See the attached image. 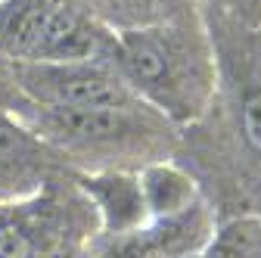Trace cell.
I'll return each instance as SVG.
<instances>
[{
    "instance_id": "6da1fadb",
    "label": "cell",
    "mask_w": 261,
    "mask_h": 258,
    "mask_svg": "<svg viewBox=\"0 0 261 258\" xmlns=\"http://www.w3.org/2000/svg\"><path fill=\"white\" fill-rule=\"evenodd\" d=\"M19 78L31 96L59 109H124V87L84 62H25Z\"/></svg>"
},
{
    "instance_id": "7a4b0ae2",
    "label": "cell",
    "mask_w": 261,
    "mask_h": 258,
    "mask_svg": "<svg viewBox=\"0 0 261 258\" xmlns=\"http://www.w3.org/2000/svg\"><path fill=\"white\" fill-rule=\"evenodd\" d=\"M100 47V35L72 10L53 7L41 47L31 62H84Z\"/></svg>"
},
{
    "instance_id": "3957f363",
    "label": "cell",
    "mask_w": 261,
    "mask_h": 258,
    "mask_svg": "<svg viewBox=\"0 0 261 258\" xmlns=\"http://www.w3.org/2000/svg\"><path fill=\"white\" fill-rule=\"evenodd\" d=\"M53 4L47 0H4L0 4V50L16 59H35Z\"/></svg>"
},
{
    "instance_id": "277c9868",
    "label": "cell",
    "mask_w": 261,
    "mask_h": 258,
    "mask_svg": "<svg viewBox=\"0 0 261 258\" xmlns=\"http://www.w3.org/2000/svg\"><path fill=\"white\" fill-rule=\"evenodd\" d=\"M47 124L53 127V134H62L65 140H78V143L115 140L127 131L124 109H59V106H47Z\"/></svg>"
},
{
    "instance_id": "5b68a950",
    "label": "cell",
    "mask_w": 261,
    "mask_h": 258,
    "mask_svg": "<svg viewBox=\"0 0 261 258\" xmlns=\"http://www.w3.org/2000/svg\"><path fill=\"white\" fill-rule=\"evenodd\" d=\"M87 190L96 193V199H100V205L106 209L109 215V224L115 230L127 227V224H134L140 218V190L124 180V177H100V180H87Z\"/></svg>"
},
{
    "instance_id": "8992f818",
    "label": "cell",
    "mask_w": 261,
    "mask_h": 258,
    "mask_svg": "<svg viewBox=\"0 0 261 258\" xmlns=\"http://www.w3.org/2000/svg\"><path fill=\"white\" fill-rule=\"evenodd\" d=\"M121 53L130 75L143 84H159L168 78V53L155 38L140 35V31H130L121 41Z\"/></svg>"
},
{
    "instance_id": "52a82bcc",
    "label": "cell",
    "mask_w": 261,
    "mask_h": 258,
    "mask_svg": "<svg viewBox=\"0 0 261 258\" xmlns=\"http://www.w3.org/2000/svg\"><path fill=\"white\" fill-rule=\"evenodd\" d=\"M143 193L155 212H177L187 205L193 190H190V180L171 168H149L143 177Z\"/></svg>"
},
{
    "instance_id": "ba28073f",
    "label": "cell",
    "mask_w": 261,
    "mask_h": 258,
    "mask_svg": "<svg viewBox=\"0 0 261 258\" xmlns=\"http://www.w3.org/2000/svg\"><path fill=\"white\" fill-rule=\"evenodd\" d=\"M162 249H165V237L155 234H137L130 240H121L112 252V258H155Z\"/></svg>"
},
{
    "instance_id": "9c48e42d",
    "label": "cell",
    "mask_w": 261,
    "mask_h": 258,
    "mask_svg": "<svg viewBox=\"0 0 261 258\" xmlns=\"http://www.w3.org/2000/svg\"><path fill=\"white\" fill-rule=\"evenodd\" d=\"M31 243L28 234L16 224H0V258H28Z\"/></svg>"
},
{
    "instance_id": "30bf717a",
    "label": "cell",
    "mask_w": 261,
    "mask_h": 258,
    "mask_svg": "<svg viewBox=\"0 0 261 258\" xmlns=\"http://www.w3.org/2000/svg\"><path fill=\"white\" fill-rule=\"evenodd\" d=\"M243 131H246V140L261 152V93L249 96L243 103Z\"/></svg>"
},
{
    "instance_id": "8fae6325",
    "label": "cell",
    "mask_w": 261,
    "mask_h": 258,
    "mask_svg": "<svg viewBox=\"0 0 261 258\" xmlns=\"http://www.w3.org/2000/svg\"><path fill=\"white\" fill-rule=\"evenodd\" d=\"M25 143V137L16 131V127H10L7 121H0V159H7L13 152H19Z\"/></svg>"
}]
</instances>
